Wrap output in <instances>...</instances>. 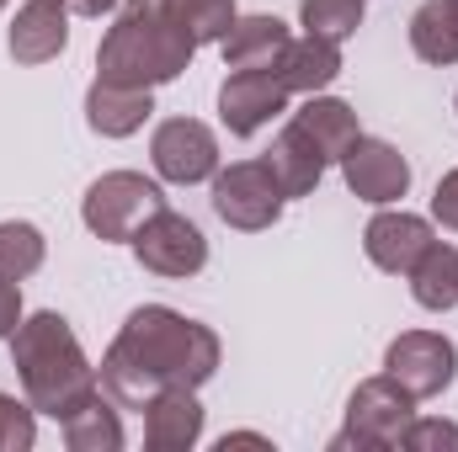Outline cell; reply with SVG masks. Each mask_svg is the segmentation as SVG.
Here are the masks:
<instances>
[{
  "instance_id": "obj_1",
  "label": "cell",
  "mask_w": 458,
  "mask_h": 452,
  "mask_svg": "<svg viewBox=\"0 0 458 452\" xmlns=\"http://www.w3.org/2000/svg\"><path fill=\"white\" fill-rule=\"evenodd\" d=\"M219 372V336L182 309L144 304L113 336L97 383L117 410H144L160 389H203Z\"/></svg>"
},
{
  "instance_id": "obj_2",
  "label": "cell",
  "mask_w": 458,
  "mask_h": 452,
  "mask_svg": "<svg viewBox=\"0 0 458 452\" xmlns=\"http://www.w3.org/2000/svg\"><path fill=\"white\" fill-rule=\"evenodd\" d=\"M11 362H16V378H21V394L38 415H54L64 421L75 405H86L102 383H97V367L86 362L81 336L70 331L64 314L43 309V314H27L11 336Z\"/></svg>"
},
{
  "instance_id": "obj_3",
  "label": "cell",
  "mask_w": 458,
  "mask_h": 452,
  "mask_svg": "<svg viewBox=\"0 0 458 452\" xmlns=\"http://www.w3.org/2000/svg\"><path fill=\"white\" fill-rule=\"evenodd\" d=\"M192 54H198V43L182 27H171L155 5H128L97 48V80L155 91V86L176 80L192 64Z\"/></svg>"
},
{
  "instance_id": "obj_4",
  "label": "cell",
  "mask_w": 458,
  "mask_h": 452,
  "mask_svg": "<svg viewBox=\"0 0 458 452\" xmlns=\"http://www.w3.org/2000/svg\"><path fill=\"white\" fill-rule=\"evenodd\" d=\"M416 421V399L389 378H362L346 399V426L331 437V452H384V448H400V431Z\"/></svg>"
},
{
  "instance_id": "obj_5",
  "label": "cell",
  "mask_w": 458,
  "mask_h": 452,
  "mask_svg": "<svg viewBox=\"0 0 458 452\" xmlns=\"http://www.w3.org/2000/svg\"><path fill=\"white\" fill-rule=\"evenodd\" d=\"M160 208H165V192L139 171H107L81 197V219L97 239H133L139 224Z\"/></svg>"
},
{
  "instance_id": "obj_6",
  "label": "cell",
  "mask_w": 458,
  "mask_h": 452,
  "mask_svg": "<svg viewBox=\"0 0 458 452\" xmlns=\"http://www.w3.org/2000/svg\"><path fill=\"white\" fill-rule=\"evenodd\" d=\"M283 187L277 176L267 171V160H234L229 171H214V213L225 219L229 229H272L283 219Z\"/></svg>"
},
{
  "instance_id": "obj_7",
  "label": "cell",
  "mask_w": 458,
  "mask_h": 452,
  "mask_svg": "<svg viewBox=\"0 0 458 452\" xmlns=\"http://www.w3.org/2000/svg\"><path fill=\"white\" fill-rule=\"evenodd\" d=\"M384 372L411 394V399H437L458 378V346L443 331H405L389 340Z\"/></svg>"
},
{
  "instance_id": "obj_8",
  "label": "cell",
  "mask_w": 458,
  "mask_h": 452,
  "mask_svg": "<svg viewBox=\"0 0 458 452\" xmlns=\"http://www.w3.org/2000/svg\"><path fill=\"white\" fill-rule=\"evenodd\" d=\"M128 245H133L139 266L155 272V277H198V272L208 266V239H203V229L192 224L187 213H171V208L149 213Z\"/></svg>"
},
{
  "instance_id": "obj_9",
  "label": "cell",
  "mask_w": 458,
  "mask_h": 452,
  "mask_svg": "<svg viewBox=\"0 0 458 452\" xmlns=\"http://www.w3.org/2000/svg\"><path fill=\"white\" fill-rule=\"evenodd\" d=\"M149 160H155V171L165 181L198 187V181H208L219 171V138L198 117H165L155 128V138H149Z\"/></svg>"
},
{
  "instance_id": "obj_10",
  "label": "cell",
  "mask_w": 458,
  "mask_h": 452,
  "mask_svg": "<svg viewBox=\"0 0 458 452\" xmlns=\"http://www.w3.org/2000/svg\"><path fill=\"white\" fill-rule=\"evenodd\" d=\"M336 165H342L346 187H352L362 203L389 208V203H400V197L411 192V160H405L389 138H368V133H362Z\"/></svg>"
},
{
  "instance_id": "obj_11",
  "label": "cell",
  "mask_w": 458,
  "mask_h": 452,
  "mask_svg": "<svg viewBox=\"0 0 458 452\" xmlns=\"http://www.w3.org/2000/svg\"><path fill=\"white\" fill-rule=\"evenodd\" d=\"M288 86L277 70H229L219 86V117L234 138H250L256 128H267L277 113H288Z\"/></svg>"
},
{
  "instance_id": "obj_12",
  "label": "cell",
  "mask_w": 458,
  "mask_h": 452,
  "mask_svg": "<svg viewBox=\"0 0 458 452\" xmlns=\"http://www.w3.org/2000/svg\"><path fill=\"white\" fill-rule=\"evenodd\" d=\"M437 234H432V219H421V213H378L373 224L362 229V250H368V261L378 266V272H389V277H411V266L427 255V245H432Z\"/></svg>"
},
{
  "instance_id": "obj_13",
  "label": "cell",
  "mask_w": 458,
  "mask_h": 452,
  "mask_svg": "<svg viewBox=\"0 0 458 452\" xmlns=\"http://www.w3.org/2000/svg\"><path fill=\"white\" fill-rule=\"evenodd\" d=\"M64 43H70V5L64 0H27L11 21V38H5L16 64H48L64 54Z\"/></svg>"
},
{
  "instance_id": "obj_14",
  "label": "cell",
  "mask_w": 458,
  "mask_h": 452,
  "mask_svg": "<svg viewBox=\"0 0 458 452\" xmlns=\"http://www.w3.org/2000/svg\"><path fill=\"white\" fill-rule=\"evenodd\" d=\"M203 437V405L198 389H160L144 405V442L149 452H187Z\"/></svg>"
},
{
  "instance_id": "obj_15",
  "label": "cell",
  "mask_w": 458,
  "mask_h": 452,
  "mask_svg": "<svg viewBox=\"0 0 458 452\" xmlns=\"http://www.w3.org/2000/svg\"><path fill=\"white\" fill-rule=\"evenodd\" d=\"M277 75H283V86L293 96H315V91L336 86V75H342V43L310 38V32L304 38H288V48L277 59Z\"/></svg>"
},
{
  "instance_id": "obj_16",
  "label": "cell",
  "mask_w": 458,
  "mask_h": 452,
  "mask_svg": "<svg viewBox=\"0 0 458 452\" xmlns=\"http://www.w3.org/2000/svg\"><path fill=\"white\" fill-rule=\"evenodd\" d=\"M261 160H267V171L277 176L283 197H310V192L320 187L326 165H331V160H326V155L310 144V133H304V128H293V122H288V128L272 138V149H267Z\"/></svg>"
},
{
  "instance_id": "obj_17",
  "label": "cell",
  "mask_w": 458,
  "mask_h": 452,
  "mask_svg": "<svg viewBox=\"0 0 458 452\" xmlns=\"http://www.w3.org/2000/svg\"><path fill=\"white\" fill-rule=\"evenodd\" d=\"M149 113H155V96L139 91V86L97 80V86L86 91V122H91V133H102V138H128V133H139V128L149 122Z\"/></svg>"
},
{
  "instance_id": "obj_18",
  "label": "cell",
  "mask_w": 458,
  "mask_h": 452,
  "mask_svg": "<svg viewBox=\"0 0 458 452\" xmlns=\"http://www.w3.org/2000/svg\"><path fill=\"white\" fill-rule=\"evenodd\" d=\"M219 48H225L229 70H277V59L288 48V27L277 16H234Z\"/></svg>"
},
{
  "instance_id": "obj_19",
  "label": "cell",
  "mask_w": 458,
  "mask_h": 452,
  "mask_svg": "<svg viewBox=\"0 0 458 452\" xmlns=\"http://www.w3.org/2000/svg\"><path fill=\"white\" fill-rule=\"evenodd\" d=\"M288 122H293V128H304V133H310V144H315L326 160H342L346 149L362 138L357 113L346 107L342 96H320V91H315V96H310L293 117H288Z\"/></svg>"
},
{
  "instance_id": "obj_20",
  "label": "cell",
  "mask_w": 458,
  "mask_h": 452,
  "mask_svg": "<svg viewBox=\"0 0 458 452\" xmlns=\"http://www.w3.org/2000/svg\"><path fill=\"white\" fill-rule=\"evenodd\" d=\"M64 442H70V452H117L123 448V421H117V405L97 389L86 405H75L64 421Z\"/></svg>"
},
{
  "instance_id": "obj_21",
  "label": "cell",
  "mask_w": 458,
  "mask_h": 452,
  "mask_svg": "<svg viewBox=\"0 0 458 452\" xmlns=\"http://www.w3.org/2000/svg\"><path fill=\"white\" fill-rule=\"evenodd\" d=\"M411 293L432 314L458 309V245H443V239L427 245V255L411 266Z\"/></svg>"
},
{
  "instance_id": "obj_22",
  "label": "cell",
  "mask_w": 458,
  "mask_h": 452,
  "mask_svg": "<svg viewBox=\"0 0 458 452\" xmlns=\"http://www.w3.org/2000/svg\"><path fill=\"white\" fill-rule=\"evenodd\" d=\"M411 48L427 64H458V0H427L411 16Z\"/></svg>"
},
{
  "instance_id": "obj_23",
  "label": "cell",
  "mask_w": 458,
  "mask_h": 452,
  "mask_svg": "<svg viewBox=\"0 0 458 452\" xmlns=\"http://www.w3.org/2000/svg\"><path fill=\"white\" fill-rule=\"evenodd\" d=\"M171 27H182L198 48L203 43H225V32L234 27V0H149Z\"/></svg>"
},
{
  "instance_id": "obj_24",
  "label": "cell",
  "mask_w": 458,
  "mask_h": 452,
  "mask_svg": "<svg viewBox=\"0 0 458 452\" xmlns=\"http://www.w3.org/2000/svg\"><path fill=\"white\" fill-rule=\"evenodd\" d=\"M43 255H48V239H43L38 224H27V219H5L0 224V277L5 282L32 277L43 266Z\"/></svg>"
},
{
  "instance_id": "obj_25",
  "label": "cell",
  "mask_w": 458,
  "mask_h": 452,
  "mask_svg": "<svg viewBox=\"0 0 458 452\" xmlns=\"http://www.w3.org/2000/svg\"><path fill=\"white\" fill-rule=\"evenodd\" d=\"M299 21H304L310 38L346 43V38L362 27V0H304V5H299Z\"/></svg>"
},
{
  "instance_id": "obj_26",
  "label": "cell",
  "mask_w": 458,
  "mask_h": 452,
  "mask_svg": "<svg viewBox=\"0 0 458 452\" xmlns=\"http://www.w3.org/2000/svg\"><path fill=\"white\" fill-rule=\"evenodd\" d=\"M38 442V410L16 394H0V452H27Z\"/></svg>"
},
{
  "instance_id": "obj_27",
  "label": "cell",
  "mask_w": 458,
  "mask_h": 452,
  "mask_svg": "<svg viewBox=\"0 0 458 452\" xmlns=\"http://www.w3.org/2000/svg\"><path fill=\"white\" fill-rule=\"evenodd\" d=\"M400 448L405 452H443V448L458 452V426L454 421H432V415L421 421V415H416V421L400 431Z\"/></svg>"
},
{
  "instance_id": "obj_28",
  "label": "cell",
  "mask_w": 458,
  "mask_h": 452,
  "mask_svg": "<svg viewBox=\"0 0 458 452\" xmlns=\"http://www.w3.org/2000/svg\"><path fill=\"white\" fill-rule=\"evenodd\" d=\"M432 219H437L443 229H454V234H458V165L448 171V176H443V181H437V197H432Z\"/></svg>"
},
{
  "instance_id": "obj_29",
  "label": "cell",
  "mask_w": 458,
  "mask_h": 452,
  "mask_svg": "<svg viewBox=\"0 0 458 452\" xmlns=\"http://www.w3.org/2000/svg\"><path fill=\"white\" fill-rule=\"evenodd\" d=\"M21 320H27V314H21V288L0 277V340L16 336V325H21Z\"/></svg>"
},
{
  "instance_id": "obj_30",
  "label": "cell",
  "mask_w": 458,
  "mask_h": 452,
  "mask_svg": "<svg viewBox=\"0 0 458 452\" xmlns=\"http://www.w3.org/2000/svg\"><path fill=\"white\" fill-rule=\"evenodd\" d=\"M219 448H272V442H267V437H261V431H229L225 442H219Z\"/></svg>"
},
{
  "instance_id": "obj_31",
  "label": "cell",
  "mask_w": 458,
  "mask_h": 452,
  "mask_svg": "<svg viewBox=\"0 0 458 452\" xmlns=\"http://www.w3.org/2000/svg\"><path fill=\"white\" fill-rule=\"evenodd\" d=\"M64 5H70L75 16H102V11H113L117 0H64Z\"/></svg>"
},
{
  "instance_id": "obj_32",
  "label": "cell",
  "mask_w": 458,
  "mask_h": 452,
  "mask_svg": "<svg viewBox=\"0 0 458 452\" xmlns=\"http://www.w3.org/2000/svg\"><path fill=\"white\" fill-rule=\"evenodd\" d=\"M123 5H149V0H123Z\"/></svg>"
},
{
  "instance_id": "obj_33",
  "label": "cell",
  "mask_w": 458,
  "mask_h": 452,
  "mask_svg": "<svg viewBox=\"0 0 458 452\" xmlns=\"http://www.w3.org/2000/svg\"><path fill=\"white\" fill-rule=\"evenodd\" d=\"M454 113H458V96H454Z\"/></svg>"
},
{
  "instance_id": "obj_34",
  "label": "cell",
  "mask_w": 458,
  "mask_h": 452,
  "mask_svg": "<svg viewBox=\"0 0 458 452\" xmlns=\"http://www.w3.org/2000/svg\"><path fill=\"white\" fill-rule=\"evenodd\" d=\"M0 5H5V0H0Z\"/></svg>"
}]
</instances>
